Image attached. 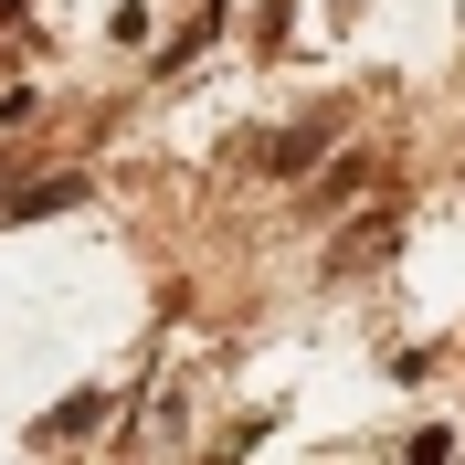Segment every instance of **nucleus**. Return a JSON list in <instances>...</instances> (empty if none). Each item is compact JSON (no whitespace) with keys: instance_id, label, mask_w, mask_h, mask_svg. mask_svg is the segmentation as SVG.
Wrapping results in <instances>:
<instances>
[{"instance_id":"f257e3e1","label":"nucleus","mask_w":465,"mask_h":465,"mask_svg":"<svg viewBox=\"0 0 465 465\" xmlns=\"http://www.w3.org/2000/svg\"><path fill=\"white\" fill-rule=\"evenodd\" d=\"M106 412H116V391H74L64 412H43V444H64V434H95Z\"/></svg>"},{"instance_id":"f03ea898","label":"nucleus","mask_w":465,"mask_h":465,"mask_svg":"<svg viewBox=\"0 0 465 465\" xmlns=\"http://www.w3.org/2000/svg\"><path fill=\"white\" fill-rule=\"evenodd\" d=\"M318 148H328V127H296V138H275V170H307Z\"/></svg>"},{"instance_id":"7ed1b4c3","label":"nucleus","mask_w":465,"mask_h":465,"mask_svg":"<svg viewBox=\"0 0 465 465\" xmlns=\"http://www.w3.org/2000/svg\"><path fill=\"white\" fill-rule=\"evenodd\" d=\"M360 180H371V159H339V170L318 180V212H328V202H349V191H360Z\"/></svg>"},{"instance_id":"20e7f679","label":"nucleus","mask_w":465,"mask_h":465,"mask_svg":"<svg viewBox=\"0 0 465 465\" xmlns=\"http://www.w3.org/2000/svg\"><path fill=\"white\" fill-rule=\"evenodd\" d=\"M11 22H22V0H0V32H11Z\"/></svg>"}]
</instances>
